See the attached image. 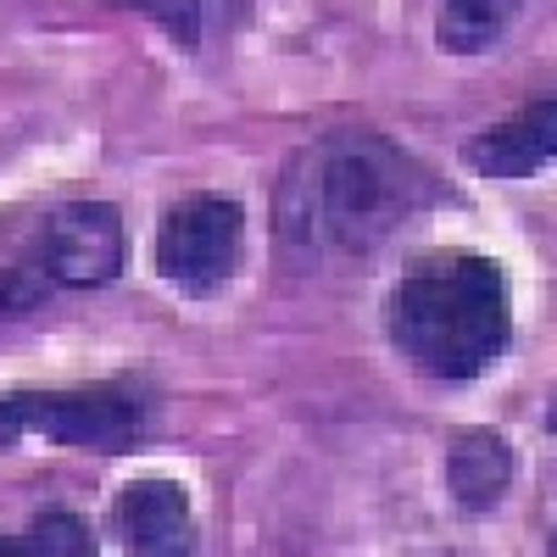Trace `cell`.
Returning a JSON list of instances; mask_svg holds the SVG:
<instances>
[{
    "label": "cell",
    "instance_id": "cell-8",
    "mask_svg": "<svg viewBox=\"0 0 557 557\" xmlns=\"http://www.w3.org/2000/svg\"><path fill=\"white\" fill-rule=\"evenodd\" d=\"M446 485H451L457 507L491 513V507L502 502V491L513 485V451H507V441L491 435V430L457 435L451 451H446Z\"/></svg>",
    "mask_w": 557,
    "mask_h": 557
},
{
    "label": "cell",
    "instance_id": "cell-5",
    "mask_svg": "<svg viewBox=\"0 0 557 557\" xmlns=\"http://www.w3.org/2000/svg\"><path fill=\"white\" fill-rule=\"evenodd\" d=\"M240 257H246V212L228 196H184L162 218L151 246L162 285L184 296H218L240 273Z\"/></svg>",
    "mask_w": 557,
    "mask_h": 557
},
{
    "label": "cell",
    "instance_id": "cell-12",
    "mask_svg": "<svg viewBox=\"0 0 557 557\" xmlns=\"http://www.w3.org/2000/svg\"><path fill=\"white\" fill-rule=\"evenodd\" d=\"M17 552V541H0V557H12Z\"/></svg>",
    "mask_w": 557,
    "mask_h": 557
},
{
    "label": "cell",
    "instance_id": "cell-7",
    "mask_svg": "<svg viewBox=\"0 0 557 557\" xmlns=\"http://www.w3.org/2000/svg\"><path fill=\"white\" fill-rule=\"evenodd\" d=\"M557 151V101H535L519 117L485 128L469 146V168L485 178H530Z\"/></svg>",
    "mask_w": 557,
    "mask_h": 557
},
{
    "label": "cell",
    "instance_id": "cell-3",
    "mask_svg": "<svg viewBox=\"0 0 557 557\" xmlns=\"http://www.w3.org/2000/svg\"><path fill=\"white\" fill-rule=\"evenodd\" d=\"M146 430H151V391L134 380L0 396V446L51 441L73 451H128Z\"/></svg>",
    "mask_w": 557,
    "mask_h": 557
},
{
    "label": "cell",
    "instance_id": "cell-2",
    "mask_svg": "<svg viewBox=\"0 0 557 557\" xmlns=\"http://www.w3.org/2000/svg\"><path fill=\"white\" fill-rule=\"evenodd\" d=\"M391 346L407 368L441 385L480 380L507 351L513 312H507V278L491 257L474 251H441L412 262L385 301Z\"/></svg>",
    "mask_w": 557,
    "mask_h": 557
},
{
    "label": "cell",
    "instance_id": "cell-1",
    "mask_svg": "<svg viewBox=\"0 0 557 557\" xmlns=\"http://www.w3.org/2000/svg\"><path fill=\"white\" fill-rule=\"evenodd\" d=\"M435 196L430 173L385 134H323L278 184V228L301 257H368Z\"/></svg>",
    "mask_w": 557,
    "mask_h": 557
},
{
    "label": "cell",
    "instance_id": "cell-9",
    "mask_svg": "<svg viewBox=\"0 0 557 557\" xmlns=\"http://www.w3.org/2000/svg\"><path fill=\"white\" fill-rule=\"evenodd\" d=\"M524 0H435V39L451 57H480L513 28Z\"/></svg>",
    "mask_w": 557,
    "mask_h": 557
},
{
    "label": "cell",
    "instance_id": "cell-10",
    "mask_svg": "<svg viewBox=\"0 0 557 557\" xmlns=\"http://www.w3.org/2000/svg\"><path fill=\"white\" fill-rule=\"evenodd\" d=\"M17 552H45V557H89L96 552V535H89L84 519L73 513H39L28 524V535L17 541Z\"/></svg>",
    "mask_w": 557,
    "mask_h": 557
},
{
    "label": "cell",
    "instance_id": "cell-11",
    "mask_svg": "<svg viewBox=\"0 0 557 557\" xmlns=\"http://www.w3.org/2000/svg\"><path fill=\"white\" fill-rule=\"evenodd\" d=\"M146 12H157L162 23H168V34L178 39V45H190L196 51V39H201V17L207 12H218V0H139Z\"/></svg>",
    "mask_w": 557,
    "mask_h": 557
},
{
    "label": "cell",
    "instance_id": "cell-4",
    "mask_svg": "<svg viewBox=\"0 0 557 557\" xmlns=\"http://www.w3.org/2000/svg\"><path fill=\"white\" fill-rule=\"evenodd\" d=\"M123 268V218L107 201H67L34 228L23 262L0 285V312L34 307L45 290L112 285Z\"/></svg>",
    "mask_w": 557,
    "mask_h": 557
},
{
    "label": "cell",
    "instance_id": "cell-6",
    "mask_svg": "<svg viewBox=\"0 0 557 557\" xmlns=\"http://www.w3.org/2000/svg\"><path fill=\"white\" fill-rule=\"evenodd\" d=\"M112 530L123 552L139 557H178L196 546V519H190V496L178 480H134L123 485L112 507Z\"/></svg>",
    "mask_w": 557,
    "mask_h": 557
}]
</instances>
